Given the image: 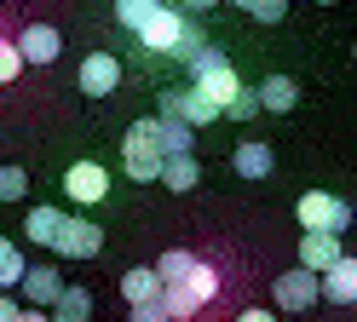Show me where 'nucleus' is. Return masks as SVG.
Segmentation results:
<instances>
[{
    "instance_id": "obj_20",
    "label": "nucleus",
    "mask_w": 357,
    "mask_h": 322,
    "mask_svg": "<svg viewBox=\"0 0 357 322\" xmlns=\"http://www.w3.org/2000/svg\"><path fill=\"white\" fill-rule=\"evenodd\" d=\"M121 161H127V178H139V184H155V173H162V155H150L139 144H121Z\"/></svg>"
},
{
    "instance_id": "obj_21",
    "label": "nucleus",
    "mask_w": 357,
    "mask_h": 322,
    "mask_svg": "<svg viewBox=\"0 0 357 322\" xmlns=\"http://www.w3.org/2000/svg\"><path fill=\"white\" fill-rule=\"evenodd\" d=\"M190 265H196V253H190V247H167V253H162V259H155L150 270H155V282H173V276H185Z\"/></svg>"
},
{
    "instance_id": "obj_16",
    "label": "nucleus",
    "mask_w": 357,
    "mask_h": 322,
    "mask_svg": "<svg viewBox=\"0 0 357 322\" xmlns=\"http://www.w3.org/2000/svg\"><path fill=\"white\" fill-rule=\"evenodd\" d=\"M121 299H127V311H132V305H150V299H162V282H155V270H150V265L121 270Z\"/></svg>"
},
{
    "instance_id": "obj_30",
    "label": "nucleus",
    "mask_w": 357,
    "mask_h": 322,
    "mask_svg": "<svg viewBox=\"0 0 357 322\" xmlns=\"http://www.w3.org/2000/svg\"><path fill=\"white\" fill-rule=\"evenodd\" d=\"M17 311H24V305H17L12 293H0V322H17Z\"/></svg>"
},
{
    "instance_id": "obj_32",
    "label": "nucleus",
    "mask_w": 357,
    "mask_h": 322,
    "mask_svg": "<svg viewBox=\"0 0 357 322\" xmlns=\"http://www.w3.org/2000/svg\"><path fill=\"white\" fill-rule=\"evenodd\" d=\"M178 6H185V12H213L219 0H178Z\"/></svg>"
},
{
    "instance_id": "obj_2",
    "label": "nucleus",
    "mask_w": 357,
    "mask_h": 322,
    "mask_svg": "<svg viewBox=\"0 0 357 322\" xmlns=\"http://www.w3.org/2000/svg\"><path fill=\"white\" fill-rule=\"evenodd\" d=\"M185 63H190V92H202L213 109H225V104L236 98V86H242V81H236V63L219 52V46H202V52L185 58Z\"/></svg>"
},
{
    "instance_id": "obj_34",
    "label": "nucleus",
    "mask_w": 357,
    "mask_h": 322,
    "mask_svg": "<svg viewBox=\"0 0 357 322\" xmlns=\"http://www.w3.org/2000/svg\"><path fill=\"white\" fill-rule=\"evenodd\" d=\"M282 6H288V0H282Z\"/></svg>"
},
{
    "instance_id": "obj_1",
    "label": "nucleus",
    "mask_w": 357,
    "mask_h": 322,
    "mask_svg": "<svg viewBox=\"0 0 357 322\" xmlns=\"http://www.w3.org/2000/svg\"><path fill=\"white\" fill-rule=\"evenodd\" d=\"M219 288H225V282H219V270L196 259V265H190L185 276H173V282H162V311H167L173 322H190L196 311L208 305V299H219Z\"/></svg>"
},
{
    "instance_id": "obj_24",
    "label": "nucleus",
    "mask_w": 357,
    "mask_h": 322,
    "mask_svg": "<svg viewBox=\"0 0 357 322\" xmlns=\"http://www.w3.org/2000/svg\"><path fill=\"white\" fill-rule=\"evenodd\" d=\"M155 6H162V0H116V23H121V29H139Z\"/></svg>"
},
{
    "instance_id": "obj_27",
    "label": "nucleus",
    "mask_w": 357,
    "mask_h": 322,
    "mask_svg": "<svg viewBox=\"0 0 357 322\" xmlns=\"http://www.w3.org/2000/svg\"><path fill=\"white\" fill-rule=\"evenodd\" d=\"M17 75H24V58H17V46L0 35V86H6V81H17Z\"/></svg>"
},
{
    "instance_id": "obj_8",
    "label": "nucleus",
    "mask_w": 357,
    "mask_h": 322,
    "mask_svg": "<svg viewBox=\"0 0 357 322\" xmlns=\"http://www.w3.org/2000/svg\"><path fill=\"white\" fill-rule=\"evenodd\" d=\"M75 86H81V98H109V92L121 86V63L109 58V52H86V58H81Z\"/></svg>"
},
{
    "instance_id": "obj_26",
    "label": "nucleus",
    "mask_w": 357,
    "mask_h": 322,
    "mask_svg": "<svg viewBox=\"0 0 357 322\" xmlns=\"http://www.w3.org/2000/svg\"><path fill=\"white\" fill-rule=\"evenodd\" d=\"M236 6L248 12V17H259V23H282V12H288L282 0H236Z\"/></svg>"
},
{
    "instance_id": "obj_5",
    "label": "nucleus",
    "mask_w": 357,
    "mask_h": 322,
    "mask_svg": "<svg viewBox=\"0 0 357 322\" xmlns=\"http://www.w3.org/2000/svg\"><path fill=\"white\" fill-rule=\"evenodd\" d=\"M52 247L63 253V259H98V253H104V230H98L93 219H70V213H63Z\"/></svg>"
},
{
    "instance_id": "obj_28",
    "label": "nucleus",
    "mask_w": 357,
    "mask_h": 322,
    "mask_svg": "<svg viewBox=\"0 0 357 322\" xmlns=\"http://www.w3.org/2000/svg\"><path fill=\"white\" fill-rule=\"evenodd\" d=\"M202 46H208V40H202V29H196V23L185 17V35H178V46H173V58H196V52H202Z\"/></svg>"
},
{
    "instance_id": "obj_23",
    "label": "nucleus",
    "mask_w": 357,
    "mask_h": 322,
    "mask_svg": "<svg viewBox=\"0 0 357 322\" xmlns=\"http://www.w3.org/2000/svg\"><path fill=\"white\" fill-rule=\"evenodd\" d=\"M24 196H29V173L17 167V161L0 167V201H24Z\"/></svg>"
},
{
    "instance_id": "obj_25",
    "label": "nucleus",
    "mask_w": 357,
    "mask_h": 322,
    "mask_svg": "<svg viewBox=\"0 0 357 322\" xmlns=\"http://www.w3.org/2000/svg\"><path fill=\"white\" fill-rule=\"evenodd\" d=\"M219 115H231V121H254V115H259V92L254 86H236V98L219 109Z\"/></svg>"
},
{
    "instance_id": "obj_29",
    "label": "nucleus",
    "mask_w": 357,
    "mask_h": 322,
    "mask_svg": "<svg viewBox=\"0 0 357 322\" xmlns=\"http://www.w3.org/2000/svg\"><path fill=\"white\" fill-rule=\"evenodd\" d=\"M132 322H173V316L162 311V299H150V305H132Z\"/></svg>"
},
{
    "instance_id": "obj_33",
    "label": "nucleus",
    "mask_w": 357,
    "mask_h": 322,
    "mask_svg": "<svg viewBox=\"0 0 357 322\" xmlns=\"http://www.w3.org/2000/svg\"><path fill=\"white\" fill-rule=\"evenodd\" d=\"M317 6H334V0H317Z\"/></svg>"
},
{
    "instance_id": "obj_15",
    "label": "nucleus",
    "mask_w": 357,
    "mask_h": 322,
    "mask_svg": "<svg viewBox=\"0 0 357 322\" xmlns=\"http://www.w3.org/2000/svg\"><path fill=\"white\" fill-rule=\"evenodd\" d=\"M47 322H93V293H86V288H75V282H63V293L52 299Z\"/></svg>"
},
{
    "instance_id": "obj_7",
    "label": "nucleus",
    "mask_w": 357,
    "mask_h": 322,
    "mask_svg": "<svg viewBox=\"0 0 357 322\" xmlns=\"http://www.w3.org/2000/svg\"><path fill=\"white\" fill-rule=\"evenodd\" d=\"M132 35L144 40V52H173V46H178V35H185V12L155 6V12L139 23V29H132Z\"/></svg>"
},
{
    "instance_id": "obj_3",
    "label": "nucleus",
    "mask_w": 357,
    "mask_h": 322,
    "mask_svg": "<svg viewBox=\"0 0 357 322\" xmlns=\"http://www.w3.org/2000/svg\"><path fill=\"white\" fill-rule=\"evenodd\" d=\"M294 213L305 224V236H346V230H351V207L340 196H328V190H305L294 201Z\"/></svg>"
},
{
    "instance_id": "obj_6",
    "label": "nucleus",
    "mask_w": 357,
    "mask_h": 322,
    "mask_svg": "<svg viewBox=\"0 0 357 322\" xmlns=\"http://www.w3.org/2000/svg\"><path fill=\"white\" fill-rule=\"evenodd\" d=\"M271 299H277V311H311L317 305V276L311 270H282V276H271Z\"/></svg>"
},
{
    "instance_id": "obj_31",
    "label": "nucleus",
    "mask_w": 357,
    "mask_h": 322,
    "mask_svg": "<svg viewBox=\"0 0 357 322\" xmlns=\"http://www.w3.org/2000/svg\"><path fill=\"white\" fill-rule=\"evenodd\" d=\"M236 322H277V316H271V311H259V305H248V311H242Z\"/></svg>"
},
{
    "instance_id": "obj_17",
    "label": "nucleus",
    "mask_w": 357,
    "mask_h": 322,
    "mask_svg": "<svg viewBox=\"0 0 357 322\" xmlns=\"http://www.w3.org/2000/svg\"><path fill=\"white\" fill-rule=\"evenodd\" d=\"M254 92H259V109H271V115H288V109L300 104V86L288 81V75H265Z\"/></svg>"
},
{
    "instance_id": "obj_13",
    "label": "nucleus",
    "mask_w": 357,
    "mask_h": 322,
    "mask_svg": "<svg viewBox=\"0 0 357 322\" xmlns=\"http://www.w3.org/2000/svg\"><path fill=\"white\" fill-rule=\"evenodd\" d=\"M231 167H236L242 178H271V173H277V150L259 144V138H242L236 155H231Z\"/></svg>"
},
{
    "instance_id": "obj_10",
    "label": "nucleus",
    "mask_w": 357,
    "mask_h": 322,
    "mask_svg": "<svg viewBox=\"0 0 357 322\" xmlns=\"http://www.w3.org/2000/svg\"><path fill=\"white\" fill-rule=\"evenodd\" d=\"M12 46H17V58H24V63H40V69H47V63H58V52H63V35L52 29V23H29Z\"/></svg>"
},
{
    "instance_id": "obj_12",
    "label": "nucleus",
    "mask_w": 357,
    "mask_h": 322,
    "mask_svg": "<svg viewBox=\"0 0 357 322\" xmlns=\"http://www.w3.org/2000/svg\"><path fill=\"white\" fill-rule=\"evenodd\" d=\"M317 299H334V305H351L357 299V259H334L317 276Z\"/></svg>"
},
{
    "instance_id": "obj_4",
    "label": "nucleus",
    "mask_w": 357,
    "mask_h": 322,
    "mask_svg": "<svg viewBox=\"0 0 357 322\" xmlns=\"http://www.w3.org/2000/svg\"><path fill=\"white\" fill-rule=\"evenodd\" d=\"M155 115H167V121H178V127H208V121H219V109L202 98V92H190V86H167L162 98H155Z\"/></svg>"
},
{
    "instance_id": "obj_9",
    "label": "nucleus",
    "mask_w": 357,
    "mask_h": 322,
    "mask_svg": "<svg viewBox=\"0 0 357 322\" xmlns=\"http://www.w3.org/2000/svg\"><path fill=\"white\" fill-rule=\"evenodd\" d=\"M63 196L81 201V207H98L109 196V173L98 167V161H75V167L63 173Z\"/></svg>"
},
{
    "instance_id": "obj_22",
    "label": "nucleus",
    "mask_w": 357,
    "mask_h": 322,
    "mask_svg": "<svg viewBox=\"0 0 357 322\" xmlns=\"http://www.w3.org/2000/svg\"><path fill=\"white\" fill-rule=\"evenodd\" d=\"M17 276H24V253H17L6 236H0V293L17 288Z\"/></svg>"
},
{
    "instance_id": "obj_11",
    "label": "nucleus",
    "mask_w": 357,
    "mask_h": 322,
    "mask_svg": "<svg viewBox=\"0 0 357 322\" xmlns=\"http://www.w3.org/2000/svg\"><path fill=\"white\" fill-rule=\"evenodd\" d=\"M17 288L29 293V311H52V299L63 293V276L52 265H24V276H17Z\"/></svg>"
},
{
    "instance_id": "obj_18",
    "label": "nucleus",
    "mask_w": 357,
    "mask_h": 322,
    "mask_svg": "<svg viewBox=\"0 0 357 322\" xmlns=\"http://www.w3.org/2000/svg\"><path fill=\"white\" fill-rule=\"evenodd\" d=\"M155 184H167V190H196V184H202V161L196 155H167Z\"/></svg>"
},
{
    "instance_id": "obj_14",
    "label": "nucleus",
    "mask_w": 357,
    "mask_h": 322,
    "mask_svg": "<svg viewBox=\"0 0 357 322\" xmlns=\"http://www.w3.org/2000/svg\"><path fill=\"white\" fill-rule=\"evenodd\" d=\"M334 259H346V247H340V236H300V270H311V276H323Z\"/></svg>"
},
{
    "instance_id": "obj_19",
    "label": "nucleus",
    "mask_w": 357,
    "mask_h": 322,
    "mask_svg": "<svg viewBox=\"0 0 357 322\" xmlns=\"http://www.w3.org/2000/svg\"><path fill=\"white\" fill-rule=\"evenodd\" d=\"M58 224H63V213H58V207H29V213H24V236L29 242H40V247H52L58 242Z\"/></svg>"
}]
</instances>
